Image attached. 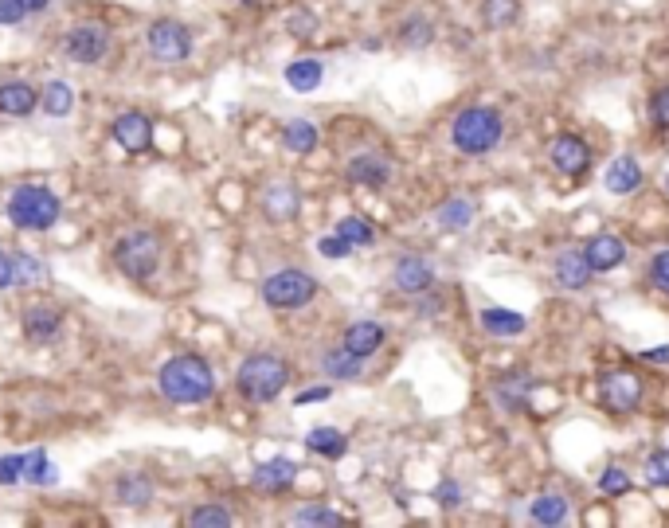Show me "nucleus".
<instances>
[{
    "label": "nucleus",
    "instance_id": "obj_1",
    "mask_svg": "<svg viewBox=\"0 0 669 528\" xmlns=\"http://www.w3.org/2000/svg\"><path fill=\"white\" fill-rule=\"evenodd\" d=\"M157 388L169 403H204L216 392V376L204 356H173L157 372Z\"/></svg>",
    "mask_w": 669,
    "mask_h": 528
},
{
    "label": "nucleus",
    "instance_id": "obj_2",
    "mask_svg": "<svg viewBox=\"0 0 669 528\" xmlns=\"http://www.w3.org/2000/svg\"><path fill=\"white\" fill-rule=\"evenodd\" d=\"M286 384H290V368H286V360H278V356H270V352L247 356V360L239 364V372H235L239 396L251 399V403H270V399H278Z\"/></svg>",
    "mask_w": 669,
    "mask_h": 528
},
{
    "label": "nucleus",
    "instance_id": "obj_3",
    "mask_svg": "<svg viewBox=\"0 0 669 528\" xmlns=\"http://www.w3.org/2000/svg\"><path fill=\"white\" fill-rule=\"evenodd\" d=\"M501 133H505V122L493 106H470L450 122V141L470 157H482V153L497 149Z\"/></svg>",
    "mask_w": 669,
    "mask_h": 528
},
{
    "label": "nucleus",
    "instance_id": "obj_4",
    "mask_svg": "<svg viewBox=\"0 0 669 528\" xmlns=\"http://www.w3.org/2000/svg\"><path fill=\"white\" fill-rule=\"evenodd\" d=\"M8 220L20 231H47L59 220V196L44 184H20L8 196Z\"/></svg>",
    "mask_w": 669,
    "mask_h": 528
},
{
    "label": "nucleus",
    "instance_id": "obj_5",
    "mask_svg": "<svg viewBox=\"0 0 669 528\" xmlns=\"http://www.w3.org/2000/svg\"><path fill=\"white\" fill-rule=\"evenodd\" d=\"M114 263H118V270H122L126 278H134V282L153 278V270L161 266V239H157L153 231H134V235L118 239V243H114Z\"/></svg>",
    "mask_w": 669,
    "mask_h": 528
},
{
    "label": "nucleus",
    "instance_id": "obj_6",
    "mask_svg": "<svg viewBox=\"0 0 669 528\" xmlns=\"http://www.w3.org/2000/svg\"><path fill=\"white\" fill-rule=\"evenodd\" d=\"M317 298V278L306 270H278L263 282V302L270 309H302Z\"/></svg>",
    "mask_w": 669,
    "mask_h": 528
},
{
    "label": "nucleus",
    "instance_id": "obj_7",
    "mask_svg": "<svg viewBox=\"0 0 669 528\" xmlns=\"http://www.w3.org/2000/svg\"><path fill=\"white\" fill-rule=\"evenodd\" d=\"M145 44L153 51V59L161 63H180L192 55V32L180 20H153L145 32Z\"/></svg>",
    "mask_w": 669,
    "mask_h": 528
},
{
    "label": "nucleus",
    "instance_id": "obj_8",
    "mask_svg": "<svg viewBox=\"0 0 669 528\" xmlns=\"http://www.w3.org/2000/svg\"><path fill=\"white\" fill-rule=\"evenodd\" d=\"M548 161H552V169L560 176H583L591 169V145L583 137L564 133V137H556L548 145Z\"/></svg>",
    "mask_w": 669,
    "mask_h": 528
},
{
    "label": "nucleus",
    "instance_id": "obj_9",
    "mask_svg": "<svg viewBox=\"0 0 669 528\" xmlns=\"http://www.w3.org/2000/svg\"><path fill=\"white\" fill-rule=\"evenodd\" d=\"M638 399H642V380L634 376V372H607L603 376V407L607 411H615V415H630L634 407H638Z\"/></svg>",
    "mask_w": 669,
    "mask_h": 528
},
{
    "label": "nucleus",
    "instance_id": "obj_10",
    "mask_svg": "<svg viewBox=\"0 0 669 528\" xmlns=\"http://www.w3.org/2000/svg\"><path fill=\"white\" fill-rule=\"evenodd\" d=\"M106 44H110V36L102 24H79L67 32V55L75 63H98L106 55Z\"/></svg>",
    "mask_w": 669,
    "mask_h": 528
},
{
    "label": "nucleus",
    "instance_id": "obj_11",
    "mask_svg": "<svg viewBox=\"0 0 669 528\" xmlns=\"http://www.w3.org/2000/svg\"><path fill=\"white\" fill-rule=\"evenodd\" d=\"M114 141L126 149V153H145L149 145H153V122L145 118V114H122L118 122H114Z\"/></svg>",
    "mask_w": 669,
    "mask_h": 528
},
{
    "label": "nucleus",
    "instance_id": "obj_12",
    "mask_svg": "<svg viewBox=\"0 0 669 528\" xmlns=\"http://www.w3.org/2000/svg\"><path fill=\"white\" fill-rule=\"evenodd\" d=\"M583 255H587V263H591L595 274H611V270H619L626 263V243L619 235H595L583 247Z\"/></svg>",
    "mask_w": 669,
    "mask_h": 528
},
{
    "label": "nucleus",
    "instance_id": "obj_13",
    "mask_svg": "<svg viewBox=\"0 0 669 528\" xmlns=\"http://www.w3.org/2000/svg\"><path fill=\"white\" fill-rule=\"evenodd\" d=\"M396 286L403 294H427L435 286V270L423 255H403L396 263Z\"/></svg>",
    "mask_w": 669,
    "mask_h": 528
},
{
    "label": "nucleus",
    "instance_id": "obj_14",
    "mask_svg": "<svg viewBox=\"0 0 669 528\" xmlns=\"http://www.w3.org/2000/svg\"><path fill=\"white\" fill-rule=\"evenodd\" d=\"M251 482H255V489H263V493H286L290 485L298 482V466L290 458H270V462H263L255 470Z\"/></svg>",
    "mask_w": 669,
    "mask_h": 528
},
{
    "label": "nucleus",
    "instance_id": "obj_15",
    "mask_svg": "<svg viewBox=\"0 0 669 528\" xmlns=\"http://www.w3.org/2000/svg\"><path fill=\"white\" fill-rule=\"evenodd\" d=\"M591 274H595V270L587 263V255L576 251V247L556 255V282H560L564 290H583V286L591 282Z\"/></svg>",
    "mask_w": 669,
    "mask_h": 528
},
{
    "label": "nucleus",
    "instance_id": "obj_16",
    "mask_svg": "<svg viewBox=\"0 0 669 528\" xmlns=\"http://www.w3.org/2000/svg\"><path fill=\"white\" fill-rule=\"evenodd\" d=\"M321 372L329 380H364V356L349 352L345 345L341 349H329L321 356Z\"/></svg>",
    "mask_w": 669,
    "mask_h": 528
},
{
    "label": "nucleus",
    "instance_id": "obj_17",
    "mask_svg": "<svg viewBox=\"0 0 669 528\" xmlns=\"http://www.w3.org/2000/svg\"><path fill=\"white\" fill-rule=\"evenodd\" d=\"M59 329H63L59 309L36 306V309H28V313H24V337H28V341H36V345H47L51 337H59Z\"/></svg>",
    "mask_w": 669,
    "mask_h": 528
},
{
    "label": "nucleus",
    "instance_id": "obj_18",
    "mask_svg": "<svg viewBox=\"0 0 669 528\" xmlns=\"http://www.w3.org/2000/svg\"><path fill=\"white\" fill-rule=\"evenodd\" d=\"M36 106H40L36 87H28V83H4V87H0V114H8V118H28Z\"/></svg>",
    "mask_w": 669,
    "mask_h": 528
},
{
    "label": "nucleus",
    "instance_id": "obj_19",
    "mask_svg": "<svg viewBox=\"0 0 669 528\" xmlns=\"http://www.w3.org/2000/svg\"><path fill=\"white\" fill-rule=\"evenodd\" d=\"M388 176H392V165H388L380 153H360V157L349 161V180H353V184L380 188V184H388Z\"/></svg>",
    "mask_w": 669,
    "mask_h": 528
},
{
    "label": "nucleus",
    "instance_id": "obj_20",
    "mask_svg": "<svg viewBox=\"0 0 669 528\" xmlns=\"http://www.w3.org/2000/svg\"><path fill=\"white\" fill-rule=\"evenodd\" d=\"M380 345H384V325H376V321H357V325L345 329V349L364 356V360L380 349Z\"/></svg>",
    "mask_w": 669,
    "mask_h": 528
},
{
    "label": "nucleus",
    "instance_id": "obj_21",
    "mask_svg": "<svg viewBox=\"0 0 669 528\" xmlns=\"http://www.w3.org/2000/svg\"><path fill=\"white\" fill-rule=\"evenodd\" d=\"M525 313H517V309H482V329L493 333V337H517V333H525Z\"/></svg>",
    "mask_w": 669,
    "mask_h": 528
},
{
    "label": "nucleus",
    "instance_id": "obj_22",
    "mask_svg": "<svg viewBox=\"0 0 669 528\" xmlns=\"http://www.w3.org/2000/svg\"><path fill=\"white\" fill-rule=\"evenodd\" d=\"M263 212L274 223L294 220L298 216V192L290 184H274V188H267V196H263Z\"/></svg>",
    "mask_w": 669,
    "mask_h": 528
},
{
    "label": "nucleus",
    "instance_id": "obj_23",
    "mask_svg": "<svg viewBox=\"0 0 669 528\" xmlns=\"http://www.w3.org/2000/svg\"><path fill=\"white\" fill-rule=\"evenodd\" d=\"M607 188H611L615 196L638 192V188H642V165H638L634 157H619V161L607 169Z\"/></svg>",
    "mask_w": 669,
    "mask_h": 528
},
{
    "label": "nucleus",
    "instance_id": "obj_24",
    "mask_svg": "<svg viewBox=\"0 0 669 528\" xmlns=\"http://www.w3.org/2000/svg\"><path fill=\"white\" fill-rule=\"evenodd\" d=\"M529 517L536 525H564L568 521V497L564 493H540L529 505Z\"/></svg>",
    "mask_w": 669,
    "mask_h": 528
},
{
    "label": "nucleus",
    "instance_id": "obj_25",
    "mask_svg": "<svg viewBox=\"0 0 669 528\" xmlns=\"http://www.w3.org/2000/svg\"><path fill=\"white\" fill-rule=\"evenodd\" d=\"M321 75H325V67H321L317 59H294V63L286 67V83L294 90H302V94L321 87Z\"/></svg>",
    "mask_w": 669,
    "mask_h": 528
},
{
    "label": "nucleus",
    "instance_id": "obj_26",
    "mask_svg": "<svg viewBox=\"0 0 669 528\" xmlns=\"http://www.w3.org/2000/svg\"><path fill=\"white\" fill-rule=\"evenodd\" d=\"M306 446H310L313 454H321V458H341L349 450V439L341 431H333V427H313L310 435H306Z\"/></svg>",
    "mask_w": 669,
    "mask_h": 528
},
{
    "label": "nucleus",
    "instance_id": "obj_27",
    "mask_svg": "<svg viewBox=\"0 0 669 528\" xmlns=\"http://www.w3.org/2000/svg\"><path fill=\"white\" fill-rule=\"evenodd\" d=\"M529 384H533L529 376H501L497 388H493V396H497V403H501L505 411H521V407H525Z\"/></svg>",
    "mask_w": 669,
    "mask_h": 528
},
{
    "label": "nucleus",
    "instance_id": "obj_28",
    "mask_svg": "<svg viewBox=\"0 0 669 528\" xmlns=\"http://www.w3.org/2000/svg\"><path fill=\"white\" fill-rule=\"evenodd\" d=\"M282 141H286V149H294V153H313V149H317V126L306 122V118H294V122H286Z\"/></svg>",
    "mask_w": 669,
    "mask_h": 528
},
{
    "label": "nucleus",
    "instance_id": "obj_29",
    "mask_svg": "<svg viewBox=\"0 0 669 528\" xmlns=\"http://www.w3.org/2000/svg\"><path fill=\"white\" fill-rule=\"evenodd\" d=\"M40 106H44L51 118H67L75 110V90L67 83H47V90L40 94Z\"/></svg>",
    "mask_w": 669,
    "mask_h": 528
},
{
    "label": "nucleus",
    "instance_id": "obj_30",
    "mask_svg": "<svg viewBox=\"0 0 669 528\" xmlns=\"http://www.w3.org/2000/svg\"><path fill=\"white\" fill-rule=\"evenodd\" d=\"M470 223H474V204L462 200V196L446 200L443 208H439V227H443V231H462V227H470Z\"/></svg>",
    "mask_w": 669,
    "mask_h": 528
},
{
    "label": "nucleus",
    "instance_id": "obj_31",
    "mask_svg": "<svg viewBox=\"0 0 669 528\" xmlns=\"http://www.w3.org/2000/svg\"><path fill=\"white\" fill-rule=\"evenodd\" d=\"M24 482L28 485H55L59 482V470L51 466V458H47L44 450H32V454L24 458Z\"/></svg>",
    "mask_w": 669,
    "mask_h": 528
},
{
    "label": "nucleus",
    "instance_id": "obj_32",
    "mask_svg": "<svg viewBox=\"0 0 669 528\" xmlns=\"http://www.w3.org/2000/svg\"><path fill=\"white\" fill-rule=\"evenodd\" d=\"M118 497H122V505L141 509V505H149V497H153V482H149L145 474H130V478L118 482Z\"/></svg>",
    "mask_w": 669,
    "mask_h": 528
},
{
    "label": "nucleus",
    "instance_id": "obj_33",
    "mask_svg": "<svg viewBox=\"0 0 669 528\" xmlns=\"http://www.w3.org/2000/svg\"><path fill=\"white\" fill-rule=\"evenodd\" d=\"M482 16H486L490 28H505V24L517 20V0H486V4H482Z\"/></svg>",
    "mask_w": 669,
    "mask_h": 528
},
{
    "label": "nucleus",
    "instance_id": "obj_34",
    "mask_svg": "<svg viewBox=\"0 0 669 528\" xmlns=\"http://www.w3.org/2000/svg\"><path fill=\"white\" fill-rule=\"evenodd\" d=\"M44 278H47V270L40 266L36 255H20V259H16V282H20V286H40Z\"/></svg>",
    "mask_w": 669,
    "mask_h": 528
},
{
    "label": "nucleus",
    "instance_id": "obj_35",
    "mask_svg": "<svg viewBox=\"0 0 669 528\" xmlns=\"http://www.w3.org/2000/svg\"><path fill=\"white\" fill-rule=\"evenodd\" d=\"M337 235H345L353 247H368L372 243V227L360 220V216H349V220L337 223Z\"/></svg>",
    "mask_w": 669,
    "mask_h": 528
},
{
    "label": "nucleus",
    "instance_id": "obj_36",
    "mask_svg": "<svg viewBox=\"0 0 669 528\" xmlns=\"http://www.w3.org/2000/svg\"><path fill=\"white\" fill-rule=\"evenodd\" d=\"M294 525H341V517L325 505H306V509L294 513Z\"/></svg>",
    "mask_w": 669,
    "mask_h": 528
},
{
    "label": "nucleus",
    "instance_id": "obj_37",
    "mask_svg": "<svg viewBox=\"0 0 669 528\" xmlns=\"http://www.w3.org/2000/svg\"><path fill=\"white\" fill-rule=\"evenodd\" d=\"M188 525H192V528H204V525L227 528V525H231V513H227V509H220V505H204V509H196V513L188 517Z\"/></svg>",
    "mask_w": 669,
    "mask_h": 528
},
{
    "label": "nucleus",
    "instance_id": "obj_38",
    "mask_svg": "<svg viewBox=\"0 0 669 528\" xmlns=\"http://www.w3.org/2000/svg\"><path fill=\"white\" fill-rule=\"evenodd\" d=\"M646 482L669 485V450H654V454L646 458Z\"/></svg>",
    "mask_w": 669,
    "mask_h": 528
},
{
    "label": "nucleus",
    "instance_id": "obj_39",
    "mask_svg": "<svg viewBox=\"0 0 669 528\" xmlns=\"http://www.w3.org/2000/svg\"><path fill=\"white\" fill-rule=\"evenodd\" d=\"M599 489H603L607 497H623L626 489H630L626 470H619V466H607V470H603V478H599Z\"/></svg>",
    "mask_w": 669,
    "mask_h": 528
},
{
    "label": "nucleus",
    "instance_id": "obj_40",
    "mask_svg": "<svg viewBox=\"0 0 669 528\" xmlns=\"http://www.w3.org/2000/svg\"><path fill=\"white\" fill-rule=\"evenodd\" d=\"M24 482V454H4L0 458V485Z\"/></svg>",
    "mask_w": 669,
    "mask_h": 528
},
{
    "label": "nucleus",
    "instance_id": "obj_41",
    "mask_svg": "<svg viewBox=\"0 0 669 528\" xmlns=\"http://www.w3.org/2000/svg\"><path fill=\"white\" fill-rule=\"evenodd\" d=\"M403 44L427 47L431 44V24H427V20H407V24H403Z\"/></svg>",
    "mask_w": 669,
    "mask_h": 528
},
{
    "label": "nucleus",
    "instance_id": "obj_42",
    "mask_svg": "<svg viewBox=\"0 0 669 528\" xmlns=\"http://www.w3.org/2000/svg\"><path fill=\"white\" fill-rule=\"evenodd\" d=\"M317 251H321L325 259H345V255L353 251V243H349L345 235H325V239H317Z\"/></svg>",
    "mask_w": 669,
    "mask_h": 528
},
{
    "label": "nucleus",
    "instance_id": "obj_43",
    "mask_svg": "<svg viewBox=\"0 0 669 528\" xmlns=\"http://www.w3.org/2000/svg\"><path fill=\"white\" fill-rule=\"evenodd\" d=\"M650 118H654L658 130H669V87H662L650 98Z\"/></svg>",
    "mask_w": 669,
    "mask_h": 528
},
{
    "label": "nucleus",
    "instance_id": "obj_44",
    "mask_svg": "<svg viewBox=\"0 0 669 528\" xmlns=\"http://www.w3.org/2000/svg\"><path fill=\"white\" fill-rule=\"evenodd\" d=\"M650 278H654V286H658V290L669 298V251L654 255V263H650Z\"/></svg>",
    "mask_w": 669,
    "mask_h": 528
},
{
    "label": "nucleus",
    "instance_id": "obj_45",
    "mask_svg": "<svg viewBox=\"0 0 669 528\" xmlns=\"http://www.w3.org/2000/svg\"><path fill=\"white\" fill-rule=\"evenodd\" d=\"M28 12H24V4L20 0H0V24H20Z\"/></svg>",
    "mask_w": 669,
    "mask_h": 528
},
{
    "label": "nucleus",
    "instance_id": "obj_46",
    "mask_svg": "<svg viewBox=\"0 0 669 528\" xmlns=\"http://www.w3.org/2000/svg\"><path fill=\"white\" fill-rule=\"evenodd\" d=\"M16 286V259L0 251V290H12Z\"/></svg>",
    "mask_w": 669,
    "mask_h": 528
},
{
    "label": "nucleus",
    "instance_id": "obj_47",
    "mask_svg": "<svg viewBox=\"0 0 669 528\" xmlns=\"http://www.w3.org/2000/svg\"><path fill=\"white\" fill-rule=\"evenodd\" d=\"M439 501H443V509H458V501H462V489L454 482H443L439 485Z\"/></svg>",
    "mask_w": 669,
    "mask_h": 528
},
{
    "label": "nucleus",
    "instance_id": "obj_48",
    "mask_svg": "<svg viewBox=\"0 0 669 528\" xmlns=\"http://www.w3.org/2000/svg\"><path fill=\"white\" fill-rule=\"evenodd\" d=\"M642 360H650V364H669V345H658V349L642 352Z\"/></svg>",
    "mask_w": 669,
    "mask_h": 528
},
{
    "label": "nucleus",
    "instance_id": "obj_49",
    "mask_svg": "<svg viewBox=\"0 0 669 528\" xmlns=\"http://www.w3.org/2000/svg\"><path fill=\"white\" fill-rule=\"evenodd\" d=\"M329 399V388H310V392H298V403H321Z\"/></svg>",
    "mask_w": 669,
    "mask_h": 528
},
{
    "label": "nucleus",
    "instance_id": "obj_50",
    "mask_svg": "<svg viewBox=\"0 0 669 528\" xmlns=\"http://www.w3.org/2000/svg\"><path fill=\"white\" fill-rule=\"evenodd\" d=\"M290 32H313V16H294V20H290Z\"/></svg>",
    "mask_w": 669,
    "mask_h": 528
},
{
    "label": "nucleus",
    "instance_id": "obj_51",
    "mask_svg": "<svg viewBox=\"0 0 669 528\" xmlns=\"http://www.w3.org/2000/svg\"><path fill=\"white\" fill-rule=\"evenodd\" d=\"M20 4H24V12H28V16H36V12H44L51 0H20Z\"/></svg>",
    "mask_w": 669,
    "mask_h": 528
},
{
    "label": "nucleus",
    "instance_id": "obj_52",
    "mask_svg": "<svg viewBox=\"0 0 669 528\" xmlns=\"http://www.w3.org/2000/svg\"><path fill=\"white\" fill-rule=\"evenodd\" d=\"M243 4H259V0H243Z\"/></svg>",
    "mask_w": 669,
    "mask_h": 528
},
{
    "label": "nucleus",
    "instance_id": "obj_53",
    "mask_svg": "<svg viewBox=\"0 0 669 528\" xmlns=\"http://www.w3.org/2000/svg\"><path fill=\"white\" fill-rule=\"evenodd\" d=\"M666 192H669V176H666Z\"/></svg>",
    "mask_w": 669,
    "mask_h": 528
}]
</instances>
